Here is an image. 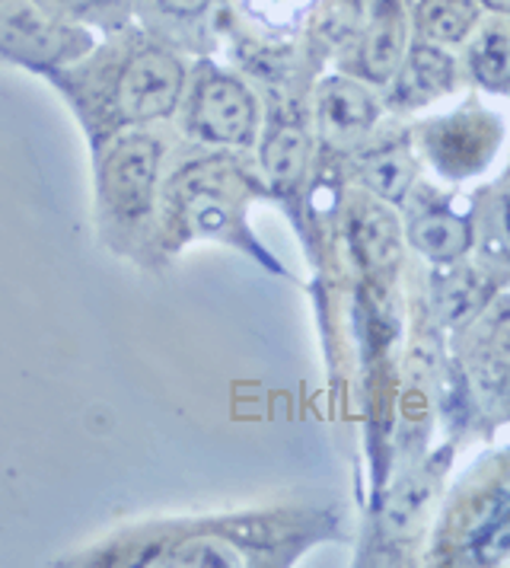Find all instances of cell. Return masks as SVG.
Wrapping results in <instances>:
<instances>
[{
  "instance_id": "cell-9",
  "label": "cell",
  "mask_w": 510,
  "mask_h": 568,
  "mask_svg": "<svg viewBox=\"0 0 510 568\" xmlns=\"http://www.w3.org/2000/svg\"><path fill=\"white\" fill-rule=\"evenodd\" d=\"M306 160H309V138L300 125H278L268 131L262 144V170L275 189L287 192L304 180Z\"/></svg>"
},
{
  "instance_id": "cell-20",
  "label": "cell",
  "mask_w": 510,
  "mask_h": 568,
  "mask_svg": "<svg viewBox=\"0 0 510 568\" xmlns=\"http://www.w3.org/2000/svg\"><path fill=\"white\" fill-rule=\"evenodd\" d=\"M498 240H501L504 253H510V195L498 205Z\"/></svg>"
},
{
  "instance_id": "cell-7",
  "label": "cell",
  "mask_w": 510,
  "mask_h": 568,
  "mask_svg": "<svg viewBox=\"0 0 510 568\" xmlns=\"http://www.w3.org/2000/svg\"><path fill=\"white\" fill-rule=\"evenodd\" d=\"M491 148H494V129H479L476 122L466 119L437 125L431 134V151L447 173L479 170Z\"/></svg>"
},
{
  "instance_id": "cell-18",
  "label": "cell",
  "mask_w": 510,
  "mask_h": 568,
  "mask_svg": "<svg viewBox=\"0 0 510 568\" xmlns=\"http://www.w3.org/2000/svg\"><path fill=\"white\" fill-rule=\"evenodd\" d=\"M51 17H76V20H90L100 17L105 7H112L115 0H35Z\"/></svg>"
},
{
  "instance_id": "cell-4",
  "label": "cell",
  "mask_w": 510,
  "mask_h": 568,
  "mask_svg": "<svg viewBox=\"0 0 510 568\" xmlns=\"http://www.w3.org/2000/svg\"><path fill=\"white\" fill-rule=\"evenodd\" d=\"M86 49V36L61 27L35 0H0V58L26 68L71 61Z\"/></svg>"
},
{
  "instance_id": "cell-19",
  "label": "cell",
  "mask_w": 510,
  "mask_h": 568,
  "mask_svg": "<svg viewBox=\"0 0 510 568\" xmlns=\"http://www.w3.org/2000/svg\"><path fill=\"white\" fill-rule=\"evenodd\" d=\"M156 3H160V10H166L173 17H195L211 0H156Z\"/></svg>"
},
{
  "instance_id": "cell-5",
  "label": "cell",
  "mask_w": 510,
  "mask_h": 568,
  "mask_svg": "<svg viewBox=\"0 0 510 568\" xmlns=\"http://www.w3.org/2000/svg\"><path fill=\"white\" fill-rule=\"evenodd\" d=\"M408 17L402 0H370V17L360 39V71L370 80H389L406 54Z\"/></svg>"
},
{
  "instance_id": "cell-8",
  "label": "cell",
  "mask_w": 510,
  "mask_h": 568,
  "mask_svg": "<svg viewBox=\"0 0 510 568\" xmlns=\"http://www.w3.org/2000/svg\"><path fill=\"white\" fill-rule=\"evenodd\" d=\"M408 236H411L415 250L434 258V262H453V258L466 256L472 246L469 224L457 214L443 211V207H431V211L418 214L408 224Z\"/></svg>"
},
{
  "instance_id": "cell-13",
  "label": "cell",
  "mask_w": 510,
  "mask_h": 568,
  "mask_svg": "<svg viewBox=\"0 0 510 568\" xmlns=\"http://www.w3.org/2000/svg\"><path fill=\"white\" fill-rule=\"evenodd\" d=\"M418 27L421 36L437 45H453L476 27V7L469 0H421Z\"/></svg>"
},
{
  "instance_id": "cell-21",
  "label": "cell",
  "mask_w": 510,
  "mask_h": 568,
  "mask_svg": "<svg viewBox=\"0 0 510 568\" xmlns=\"http://www.w3.org/2000/svg\"><path fill=\"white\" fill-rule=\"evenodd\" d=\"M491 10H501V13H510V0H484Z\"/></svg>"
},
{
  "instance_id": "cell-16",
  "label": "cell",
  "mask_w": 510,
  "mask_h": 568,
  "mask_svg": "<svg viewBox=\"0 0 510 568\" xmlns=\"http://www.w3.org/2000/svg\"><path fill=\"white\" fill-rule=\"evenodd\" d=\"M411 74L418 80V87H425L428 93H443V90H450V87H453V78H457L453 61L440 52L437 45H431V42L415 45V52H411Z\"/></svg>"
},
{
  "instance_id": "cell-2",
  "label": "cell",
  "mask_w": 510,
  "mask_h": 568,
  "mask_svg": "<svg viewBox=\"0 0 510 568\" xmlns=\"http://www.w3.org/2000/svg\"><path fill=\"white\" fill-rule=\"evenodd\" d=\"M163 144L147 131L131 129L112 138L96 156L100 227L112 250L134 253L144 240L160 195Z\"/></svg>"
},
{
  "instance_id": "cell-11",
  "label": "cell",
  "mask_w": 510,
  "mask_h": 568,
  "mask_svg": "<svg viewBox=\"0 0 510 568\" xmlns=\"http://www.w3.org/2000/svg\"><path fill=\"white\" fill-rule=\"evenodd\" d=\"M488 301V282L472 268H457L450 275H440L434 284V307L443 323H462Z\"/></svg>"
},
{
  "instance_id": "cell-3",
  "label": "cell",
  "mask_w": 510,
  "mask_h": 568,
  "mask_svg": "<svg viewBox=\"0 0 510 568\" xmlns=\"http://www.w3.org/2000/svg\"><path fill=\"white\" fill-rule=\"evenodd\" d=\"M185 122L188 131L207 144L246 148L255 141L258 112L246 83L221 71H204L192 87Z\"/></svg>"
},
{
  "instance_id": "cell-1",
  "label": "cell",
  "mask_w": 510,
  "mask_h": 568,
  "mask_svg": "<svg viewBox=\"0 0 510 568\" xmlns=\"http://www.w3.org/2000/svg\"><path fill=\"white\" fill-rule=\"evenodd\" d=\"M185 68L176 54L144 45L128 52L112 74L90 83L83 93H71L90 144L100 151L112 138L141 129L156 119H170L182 103Z\"/></svg>"
},
{
  "instance_id": "cell-10",
  "label": "cell",
  "mask_w": 510,
  "mask_h": 568,
  "mask_svg": "<svg viewBox=\"0 0 510 568\" xmlns=\"http://www.w3.org/2000/svg\"><path fill=\"white\" fill-rule=\"evenodd\" d=\"M348 236L360 262H367L370 268H386L399 256V227L392 214L377 205L357 207L348 224Z\"/></svg>"
},
{
  "instance_id": "cell-6",
  "label": "cell",
  "mask_w": 510,
  "mask_h": 568,
  "mask_svg": "<svg viewBox=\"0 0 510 568\" xmlns=\"http://www.w3.org/2000/svg\"><path fill=\"white\" fill-rule=\"evenodd\" d=\"M377 105L355 80L335 78L319 93V129L332 144H351L374 125Z\"/></svg>"
},
{
  "instance_id": "cell-12",
  "label": "cell",
  "mask_w": 510,
  "mask_h": 568,
  "mask_svg": "<svg viewBox=\"0 0 510 568\" xmlns=\"http://www.w3.org/2000/svg\"><path fill=\"white\" fill-rule=\"evenodd\" d=\"M360 180L374 195H380L386 202H402L408 185L415 180V160L406 148H382L364 160Z\"/></svg>"
},
{
  "instance_id": "cell-15",
  "label": "cell",
  "mask_w": 510,
  "mask_h": 568,
  "mask_svg": "<svg viewBox=\"0 0 510 568\" xmlns=\"http://www.w3.org/2000/svg\"><path fill=\"white\" fill-rule=\"evenodd\" d=\"M472 71L491 90L510 87V36L504 29H484L472 49Z\"/></svg>"
},
{
  "instance_id": "cell-14",
  "label": "cell",
  "mask_w": 510,
  "mask_h": 568,
  "mask_svg": "<svg viewBox=\"0 0 510 568\" xmlns=\"http://www.w3.org/2000/svg\"><path fill=\"white\" fill-rule=\"evenodd\" d=\"M434 486L421 476H411L406 479L399 489L389 495L386 501V511H382V524L392 537H406L415 534L421 527V520L428 515V505H431Z\"/></svg>"
},
{
  "instance_id": "cell-17",
  "label": "cell",
  "mask_w": 510,
  "mask_h": 568,
  "mask_svg": "<svg viewBox=\"0 0 510 568\" xmlns=\"http://www.w3.org/2000/svg\"><path fill=\"white\" fill-rule=\"evenodd\" d=\"M510 549V508L498 511L494 520L488 524L479 537V556L482 559H494V556H504Z\"/></svg>"
}]
</instances>
